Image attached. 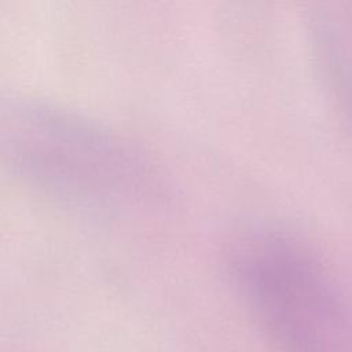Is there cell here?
<instances>
[{
	"mask_svg": "<svg viewBox=\"0 0 352 352\" xmlns=\"http://www.w3.org/2000/svg\"><path fill=\"white\" fill-rule=\"evenodd\" d=\"M0 146L11 173L70 208L131 213L158 206L164 183L150 160L110 128L51 102L1 104Z\"/></svg>",
	"mask_w": 352,
	"mask_h": 352,
	"instance_id": "6da1fadb",
	"label": "cell"
},
{
	"mask_svg": "<svg viewBox=\"0 0 352 352\" xmlns=\"http://www.w3.org/2000/svg\"><path fill=\"white\" fill-rule=\"evenodd\" d=\"M224 260L243 305L286 352H351L352 331L341 301L300 242L250 227L227 242Z\"/></svg>",
	"mask_w": 352,
	"mask_h": 352,
	"instance_id": "7a4b0ae2",
	"label": "cell"
}]
</instances>
